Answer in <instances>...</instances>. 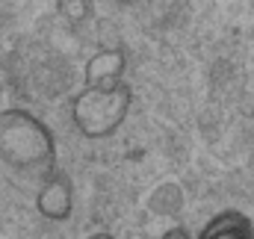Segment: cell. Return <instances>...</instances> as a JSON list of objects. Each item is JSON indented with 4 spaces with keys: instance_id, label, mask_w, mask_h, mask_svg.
<instances>
[{
    "instance_id": "obj_5",
    "label": "cell",
    "mask_w": 254,
    "mask_h": 239,
    "mask_svg": "<svg viewBox=\"0 0 254 239\" xmlns=\"http://www.w3.org/2000/svg\"><path fill=\"white\" fill-rule=\"evenodd\" d=\"M198 239H254V225L246 213L225 210L207 222V228L201 231Z\"/></svg>"
},
{
    "instance_id": "obj_4",
    "label": "cell",
    "mask_w": 254,
    "mask_h": 239,
    "mask_svg": "<svg viewBox=\"0 0 254 239\" xmlns=\"http://www.w3.org/2000/svg\"><path fill=\"white\" fill-rule=\"evenodd\" d=\"M125 68L127 57L119 48H104L98 54H92L86 68H83V80L92 89H116L125 83Z\"/></svg>"
},
{
    "instance_id": "obj_7",
    "label": "cell",
    "mask_w": 254,
    "mask_h": 239,
    "mask_svg": "<svg viewBox=\"0 0 254 239\" xmlns=\"http://www.w3.org/2000/svg\"><path fill=\"white\" fill-rule=\"evenodd\" d=\"M160 239H192V234L187 231V228H181V225H175V228H169L166 234Z\"/></svg>"
},
{
    "instance_id": "obj_2",
    "label": "cell",
    "mask_w": 254,
    "mask_h": 239,
    "mask_svg": "<svg viewBox=\"0 0 254 239\" xmlns=\"http://www.w3.org/2000/svg\"><path fill=\"white\" fill-rule=\"evenodd\" d=\"M130 104H133V92H130L127 83L116 86V89H92V86H86L71 101V121H74L80 136L107 139L127 121Z\"/></svg>"
},
{
    "instance_id": "obj_8",
    "label": "cell",
    "mask_w": 254,
    "mask_h": 239,
    "mask_svg": "<svg viewBox=\"0 0 254 239\" xmlns=\"http://www.w3.org/2000/svg\"><path fill=\"white\" fill-rule=\"evenodd\" d=\"M89 239H116V237H113V234H92Z\"/></svg>"
},
{
    "instance_id": "obj_1",
    "label": "cell",
    "mask_w": 254,
    "mask_h": 239,
    "mask_svg": "<svg viewBox=\"0 0 254 239\" xmlns=\"http://www.w3.org/2000/svg\"><path fill=\"white\" fill-rule=\"evenodd\" d=\"M57 163V139L51 127L27 110L0 113V166L18 175L48 178Z\"/></svg>"
},
{
    "instance_id": "obj_3",
    "label": "cell",
    "mask_w": 254,
    "mask_h": 239,
    "mask_svg": "<svg viewBox=\"0 0 254 239\" xmlns=\"http://www.w3.org/2000/svg\"><path fill=\"white\" fill-rule=\"evenodd\" d=\"M36 210L48 219V222H65L71 213H74V189H71V180L54 172L48 175L45 183L39 186L36 192Z\"/></svg>"
},
{
    "instance_id": "obj_9",
    "label": "cell",
    "mask_w": 254,
    "mask_h": 239,
    "mask_svg": "<svg viewBox=\"0 0 254 239\" xmlns=\"http://www.w3.org/2000/svg\"><path fill=\"white\" fill-rule=\"evenodd\" d=\"M252 3H254V0H252Z\"/></svg>"
},
{
    "instance_id": "obj_6",
    "label": "cell",
    "mask_w": 254,
    "mask_h": 239,
    "mask_svg": "<svg viewBox=\"0 0 254 239\" xmlns=\"http://www.w3.org/2000/svg\"><path fill=\"white\" fill-rule=\"evenodd\" d=\"M63 9L68 12L71 21H83V15H86V0H63Z\"/></svg>"
}]
</instances>
